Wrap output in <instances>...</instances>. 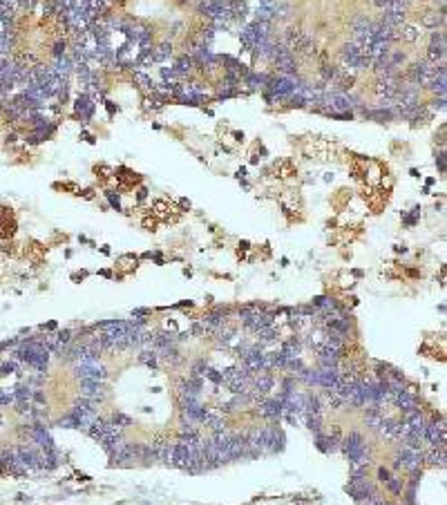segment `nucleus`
Here are the masks:
<instances>
[{
  "label": "nucleus",
  "instance_id": "20e7f679",
  "mask_svg": "<svg viewBox=\"0 0 447 505\" xmlns=\"http://www.w3.org/2000/svg\"><path fill=\"white\" fill-rule=\"evenodd\" d=\"M311 41H313V38H311L307 31H302V29H291V31H288V36H286L284 47L293 54V52H300V49H302L307 43H311Z\"/></svg>",
  "mask_w": 447,
  "mask_h": 505
},
{
  "label": "nucleus",
  "instance_id": "58836bf2",
  "mask_svg": "<svg viewBox=\"0 0 447 505\" xmlns=\"http://www.w3.org/2000/svg\"><path fill=\"white\" fill-rule=\"evenodd\" d=\"M32 400L36 402V405H45V396H43V391H34V394H32Z\"/></svg>",
  "mask_w": 447,
  "mask_h": 505
},
{
  "label": "nucleus",
  "instance_id": "a878e982",
  "mask_svg": "<svg viewBox=\"0 0 447 505\" xmlns=\"http://www.w3.org/2000/svg\"><path fill=\"white\" fill-rule=\"evenodd\" d=\"M16 398H14V389H0V407H9L14 405Z\"/></svg>",
  "mask_w": 447,
  "mask_h": 505
},
{
  "label": "nucleus",
  "instance_id": "bb28decb",
  "mask_svg": "<svg viewBox=\"0 0 447 505\" xmlns=\"http://www.w3.org/2000/svg\"><path fill=\"white\" fill-rule=\"evenodd\" d=\"M240 373H242V364H230V367H226L224 371H222V378H224V383H226V380L235 378V375H240Z\"/></svg>",
  "mask_w": 447,
  "mask_h": 505
},
{
  "label": "nucleus",
  "instance_id": "f257e3e1",
  "mask_svg": "<svg viewBox=\"0 0 447 505\" xmlns=\"http://www.w3.org/2000/svg\"><path fill=\"white\" fill-rule=\"evenodd\" d=\"M72 373H74L76 380L83 378H96V380H107L110 378V371L101 360H76L72 364Z\"/></svg>",
  "mask_w": 447,
  "mask_h": 505
},
{
  "label": "nucleus",
  "instance_id": "dca6fc26",
  "mask_svg": "<svg viewBox=\"0 0 447 505\" xmlns=\"http://www.w3.org/2000/svg\"><path fill=\"white\" fill-rule=\"evenodd\" d=\"M192 63L195 60L190 58V56H184V58H179L177 60V65H174V74H177V78L181 81V78H186L190 74V70H192Z\"/></svg>",
  "mask_w": 447,
  "mask_h": 505
},
{
  "label": "nucleus",
  "instance_id": "2f4dec72",
  "mask_svg": "<svg viewBox=\"0 0 447 505\" xmlns=\"http://www.w3.org/2000/svg\"><path fill=\"white\" fill-rule=\"evenodd\" d=\"M257 20H259V22H271V20H275V14H273V9L259 7V11H257Z\"/></svg>",
  "mask_w": 447,
  "mask_h": 505
},
{
  "label": "nucleus",
  "instance_id": "ddd939ff",
  "mask_svg": "<svg viewBox=\"0 0 447 505\" xmlns=\"http://www.w3.org/2000/svg\"><path fill=\"white\" fill-rule=\"evenodd\" d=\"M427 63H432V65L445 63V47H443V45H429V49H427Z\"/></svg>",
  "mask_w": 447,
  "mask_h": 505
},
{
  "label": "nucleus",
  "instance_id": "f3484780",
  "mask_svg": "<svg viewBox=\"0 0 447 505\" xmlns=\"http://www.w3.org/2000/svg\"><path fill=\"white\" fill-rule=\"evenodd\" d=\"M246 85H251V87H266L269 85V76L266 74H257V72H246Z\"/></svg>",
  "mask_w": 447,
  "mask_h": 505
},
{
  "label": "nucleus",
  "instance_id": "7ed1b4c3",
  "mask_svg": "<svg viewBox=\"0 0 447 505\" xmlns=\"http://www.w3.org/2000/svg\"><path fill=\"white\" fill-rule=\"evenodd\" d=\"M253 391H257L259 396H269L271 391L275 389V375L273 371H269V369H264V371H259L253 375Z\"/></svg>",
  "mask_w": 447,
  "mask_h": 505
},
{
  "label": "nucleus",
  "instance_id": "f03ea898",
  "mask_svg": "<svg viewBox=\"0 0 447 505\" xmlns=\"http://www.w3.org/2000/svg\"><path fill=\"white\" fill-rule=\"evenodd\" d=\"M365 445H367V440H365V436H362L360 431H349V434H342V443H340V450L338 452H340L342 456L351 463L355 458V454H358Z\"/></svg>",
  "mask_w": 447,
  "mask_h": 505
},
{
  "label": "nucleus",
  "instance_id": "4c0bfd02",
  "mask_svg": "<svg viewBox=\"0 0 447 505\" xmlns=\"http://www.w3.org/2000/svg\"><path fill=\"white\" fill-rule=\"evenodd\" d=\"M107 199H110V206H112V208H121V204H118V195L107 193Z\"/></svg>",
  "mask_w": 447,
  "mask_h": 505
},
{
  "label": "nucleus",
  "instance_id": "f8f14e48",
  "mask_svg": "<svg viewBox=\"0 0 447 505\" xmlns=\"http://www.w3.org/2000/svg\"><path fill=\"white\" fill-rule=\"evenodd\" d=\"M76 112L81 114V119L83 121H87L90 116H92V112H94V103H92V99H87L85 94H81V97L76 99Z\"/></svg>",
  "mask_w": 447,
  "mask_h": 505
},
{
  "label": "nucleus",
  "instance_id": "72a5a7b5",
  "mask_svg": "<svg viewBox=\"0 0 447 505\" xmlns=\"http://www.w3.org/2000/svg\"><path fill=\"white\" fill-rule=\"evenodd\" d=\"M432 45H443V47H445V31H443V29H434V34H432Z\"/></svg>",
  "mask_w": 447,
  "mask_h": 505
},
{
  "label": "nucleus",
  "instance_id": "7c9ffc66",
  "mask_svg": "<svg viewBox=\"0 0 447 505\" xmlns=\"http://www.w3.org/2000/svg\"><path fill=\"white\" fill-rule=\"evenodd\" d=\"M206 369H208V362H206V360H197V362L190 367V375H201V378H203Z\"/></svg>",
  "mask_w": 447,
  "mask_h": 505
},
{
  "label": "nucleus",
  "instance_id": "9b49d317",
  "mask_svg": "<svg viewBox=\"0 0 447 505\" xmlns=\"http://www.w3.org/2000/svg\"><path fill=\"white\" fill-rule=\"evenodd\" d=\"M445 22V7H440L438 11H429V14L423 16V27H429V29H438V25Z\"/></svg>",
  "mask_w": 447,
  "mask_h": 505
},
{
  "label": "nucleus",
  "instance_id": "9d476101",
  "mask_svg": "<svg viewBox=\"0 0 447 505\" xmlns=\"http://www.w3.org/2000/svg\"><path fill=\"white\" fill-rule=\"evenodd\" d=\"M137 362L143 364V367H148V369H157L159 367V356H157L155 349H141L139 356H137Z\"/></svg>",
  "mask_w": 447,
  "mask_h": 505
},
{
  "label": "nucleus",
  "instance_id": "2eb2a0df",
  "mask_svg": "<svg viewBox=\"0 0 447 505\" xmlns=\"http://www.w3.org/2000/svg\"><path fill=\"white\" fill-rule=\"evenodd\" d=\"M172 56V45L170 43H161L157 49H152V60L155 63H163V60H168Z\"/></svg>",
  "mask_w": 447,
  "mask_h": 505
},
{
  "label": "nucleus",
  "instance_id": "c85d7f7f",
  "mask_svg": "<svg viewBox=\"0 0 447 505\" xmlns=\"http://www.w3.org/2000/svg\"><path fill=\"white\" fill-rule=\"evenodd\" d=\"M14 371H18V362H16V360L0 362V375H7V373H14Z\"/></svg>",
  "mask_w": 447,
  "mask_h": 505
},
{
  "label": "nucleus",
  "instance_id": "4be33fe9",
  "mask_svg": "<svg viewBox=\"0 0 447 505\" xmlns=\"http://www.w3.org/2000/svg\"><path fill=\"white\" fill-rule=\"evenodd\" d=\"M110 423H112V425H116V427H121V429H123V427H130V425H132L134 420L130 418L128 414H112Z\"/></svg>",
  "mask_w": 447,
  "mask_h": 505
},
{
  "label": "nucleus",
  "instance_id": "e433bc0d",
  "mask_svg": "<svg viewBox=\"0 0 447 505\" xmlns=\"http://www.w3.org/2000/svg\"><path fill=\"white\" fill-rule=\"evenodd\" d=\"M192 335H206V327H203V322H195L192 324Z\"/></svg>",
  "mask_w": 447,
  "mask_h": 505
},
{
  "label": "nucleus",
  "instance_id": "ea45409f",
  "mask_svg": "<svg viewBox=\"0 0 447 505\" xmlns=\"http://www.w3.org/2000/svg\"><path fill=\"white\" fill-rule=\"evenodd\" d=\"M54 56L58 58V56H65V43H56L54 45Z\"/></svg>",
  "mask_w": 447,
  "mask_h": 505
},
{
  "label": "nucleus",
  "instance_id": "c756f323",
  "mask_svg": "<svg viewBox=\"0 0 447 505\" xmlns=\"http://www.w3.org/2000/svg\"><path fill=\"white\" fill-rule=\"evenodd\" d=\"M56 338H58V344H70L72 340H74V331L72 329H63L56 333Z\"/></svg>",
  "mask_w": 447,
  "mask_h": 505
},
{
  "label": "nucleus",
  "instance_id": "c9c22d12",
  "mask_svg": "<svg viewBox=\"0 0 447 505\" xmlns=\"http://www.w3.org/2000/svg\"><path fill=\"white\" fill-rule=\"evenodd\" d=\"M56 425H58V427H63V429H76V423H74V418H72V416H65L63 420H58Z\"/></svg>",
  "mask_w": 447,
  "mask_h": 505
},
{
  "label": "nucleus",
  "instance_id": "393cba45",
  "mask_svg": "<svg viewBox=\"0 0 447 505\" xmlns=\"http://www.w3.org/2000/svg\"><path fill=\"white\" fill-rule=\"evenodd\" d=\"M369 29H371V20H367V18H355L353 25H351V31H353V34L369 31Z\"/></svg>",
  "mask_w": 447,
  "mask_h": 505
},
{
  "label": "nucleus",
  "instance_id": "79ce46f5",
  "mask_svg": "<svg viewBox=\"0 0 447 505\" xmlns=\"http://www.w3.org/2000/svg\"><path fill=\"white\" fill-rule=\"evenodd\" d=\"M145 197H148V190H145V188H141V190H139V195H137V199H139V201H143Z\"/></svg>",
  "mask_w": 447,
  "mask_h": 505
},
{
  "label": "nucleus",
  "instance_id": "1a4fd4ad",
  "mask_svg": "<svg viewBox=\"0 0 447 505\" xmlns=\"http://www.w3.org/2000/svg\"><path fill=\"white\" fill-rule=\"evenodd\" d=\"M324 443H326V454H336L338 450H340V443H342L340 427L333 425L331 429H324Z\"/></svg>",
  "mask_w": 447,
  "mask_h": 505
},
{
  "label": "nucleus",
  "instance_id": "412c9836",
  "mask_svg": "<svg viewBox=\"0 0 447 505\" xmlns=\"http://www.w3.org/2000/svg\"><path fill=\"white\" fill-rule=\"evenodd\" d=\"M384 485H387V490H389V494H394V496H398V494H403V481H400L398 479V476H392V479H389L387 481V483H384Z\"/></svg>",
  "mask_w": 447,
  "mask_h": 505
},
{
  "label": "nucleus",
  "instance_id": "5701e85b",
  "mask_svg": "<svg viewBox=\"0 0 447 505\" xmlns=\"http://www.w3.org/2000/svg\"><path fill=\"white\" fill-rule=\"evenodd\" d=\"M134 83H139L141 89H155V83H152V78L148 74H143V72H137L134 74Z\"/></svg>",
  "mask_w": 447,
  "mask_h": 505
},
{
  "label": "nucleus",
  "instance_id": "4468645a",
  "mask_svg": "<svg viewBox=\"0 0 447 505\" xmlns=\"http://www.w3.org/2000/svg\"><path fill=\"white\" fill-rule=\"evenodd\" d=\"M32 387L27 385V383H18L14 387V398H16V402H32Z\"/></svg>",
  "mask_w": 447,
  "mask_h": 505
},
{
  "label": "nucleus",
  "instance_id": "423d86ee",
  "mask_svg": "<svg viewBox=\"0 0 447 505\" xmlns=\"http://www.w3.org/2000/svg\"><path fill=\"white\" fill-rule=\"evenodd\" d=\"M286 362L288 358L282 353L280 349L277 351H264V364H266L269 371H282V369H286Z\"/></svg>",
  "mask_w": 447,
  "mask_h": 505
},
{
  "label": "nucleus",
  "instance_id": "473e14b6",
  "mask_svg": "<svg viewBox=\"0 0 447 505\" xmlns=\"http://www.w3.org/2000/svg\"><path fill=\"white\" fill-rule=\"evenodd\" d=\"M389 63H392V67H398L405 63V54L403 52H389Z\"/></svg>",
  "mask_w": 447,
  "mask_h": 505
},
{
  "label": "nucleus",
  "instance_id": "cd10ccee",
  "mask_svg": "<svg viewBox=\"0 0 447 505\" xmlns=\"http://www.w3.org/2000/svg\"><path fill=\"white\" fill-rule=\"evenodd\" d=\"M161 76H163V81H166V85L170 83V85H177V74H174V67H163L161 70Z\"/></svg>",
  "mask_w": 447,
  "mask_h": 505
},
{
  "label": "nucleus",
  "instance_id": "a211bd4d",
  "mask_svg": "<svg viewBox=\"0 0 447 505\" xmlns=\"http://www.w3.org/2000/svg\"><path fill=\"white\" fill-rule=\"evenodd\" d=\"M421 36V29L416 25H403V31H398V38H403L405 43H416Z\"/></svg>",
  "mask_w": 447,
  "mask_h": 505
},
{
  "label": "nucleus",
  "instance_id": "b1692460",
  "mask_svg": "<svg viewBox=\"0 0 447 505\" xmlns=\"http://www.w3.org/2000/svg\"><path fill=\"white\" fill-rule=\"evenodd\" d=\"M304 367H307V364H304L302 358H291V360L286 362V371H291L293 375H297L300 371H304Z\"/></svg>",
  "mask_w": 447,
  "mask_h": 505
},
{
  "label": "nucleus",
  "instance_id": "a19ab883",
  "mask_svg": "<svg viewBox=\"0 0 447 505\" xmlns=\"http://www.w3.org/2000/svg\"><path fill=\"white\" fill-rule=\"evenodd\" d=\"M371 3L376 5L378 9H384V7H387V5H389V3H392V0H371Z\"/></svg>",
  "mask_w": 447,
  "mask_h": 505
},
{
  "label": "nucleus",
  "instance_id": "0eeeda50",
  "mask_svg": "<svg viewBox=\"0 0 447 505\" xmlns=\"http://www.w3.org/2000/svg\"><path fill=\"white\" fill-rule=\"evenodd\" d=\"M201 425H203V427H206L208 431H211V434H213V431H222V429L228 427V423H226L224 414L219 412V409H217V412H208Z\"/></svg>",
  "mask_w": 447,
  "mask_h": 505
},
{
  "label": "nucleus",
  "instance_id": "6ab92c4d",
  "mask_svg": "<svg viewBox=\"0 0 447 505\" xmlns=\"http://www.w3.org/2000/svg\"><path fill=\"white\" fill-rule=\"evenodd\" d=\"M295 389H297V378H295L293 373L286 375V378L280 383V394H282V396H291Z\"/></svg>",
  "mask_w": 447,
  "mask_h": 505
},
{
  "label": "nucleus",
  "instance_id": "6e6552de",
  "mask_svg": "<svg viewBox=\"0 0 447 505\" xmlns=\"http://www.w3.org/2000/svg\"><path fill=\"white\" fill-rule=\"evenodd\" d=\"M280 351L284 353V356L291 360V358H302V351H304V344H302V340H300V335H295V338H288V340H284L282 342V346H280Z\"/></svg>",
  "mask_w": 447,
  "mask_h": 505
},
{
  "label": "nucleus",
  "instance_id": "f704fd0d",
  "mask_svg": "<svg viewBox=\"0 0 447 505\" xmlns=\"http://www.w3.org/2000/svg\"><path fill=\"white\" fill-rule=\"evenodd\" d=\"M392 476H394L392 469H387V467H378V481H380V483H387V481L392 479Z\"/></svg>",
  "mask_w": 447,
  "mask_h": 505
},
{
  "label": "nucleus",
  "instance_id": "39448f33",
  "mask_svg": "<svg viewBox=\"0 0 447 505\" xmlns=\"http://www.w3.org/2000/svg\"><path fill=\"white\" fill-rule=\"evenodd\" d=\"M423 454H425V465H432V467L445 469V447L425 445V447H423Z\"/></svg>",
  "mask_w": 447,
  "mask_h": 505
},
{
  "label": "nucleus",
  "instance_id": "aec40b11",
  "mask_svg": "<svg viewBox=\"0 0 447 505\" xmlns=\"http://www.w3.org/2000/svg\"><path fill=\"white\" fill-rule=\"evenodd\" d=\"M203 380L206 383H213V385H224V378H222V371H217V369L213 367V364H208V369H206V373H203Z\"/></svg>",
  "mask_w": 447,
  "mask_h": 505
}]
</instances>
